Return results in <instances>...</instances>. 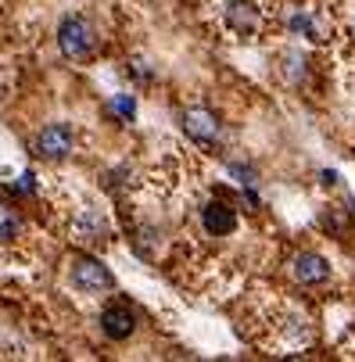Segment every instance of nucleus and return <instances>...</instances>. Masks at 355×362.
Here are the masks:
<instances>
[{"instance_id":"8","label":"nucleus","mask_w":355,"mask_h":362,"mask_svg":"<svg viewBox=\"0 0 355 362\" xmlns=\"http://www.w3.org/2000/svg\"><path fill=\"white\" fill-rule=\"evenodd\" d=\"M201 226H205L209 237H230V233L237 230L233 204H226V201H209L205 209H201Z\"/></svg>"},{"instance_id":"7","label":"nucleus","mask_w":355,"mask_h":362,"mask_svg":"<svg viewBox=\"0 0 355 362\" xmlns=\"http://www.w3.org/2000/svg\"><path fill=\"white\" fill-rule=\"evenodd\" d=\"M291 276L301 287H320V284L330 280V262L323 255H316V251H301V255H294V262H291Z\"/></svg>"},{"instance_id":"5","label":"nucleus","mask_w":355,"mask_h":362,"mask_svg":"<svg viewBox=\"0 0 355 362\" xmlns=\"http://www.w3.org/2000/svg\"><path fill=\"white\" fill-rule=\"evenodd\" d=\"M36 154L47 162H62L72 154V126L69 122H50L36 136Z\"/></svg>"},{"instance_id":"11","label":"nucleus","mask_w":355,"mask_h":362,"mask_svg":"<svg viewBox=\"0 0 355 362\" xmlns=\"http://www.w3.org/2000/svg\"><path fill=\"white\" fill-rule=\"evenodd\" d=\"M119 115H126V119H133V100L129 97H115V105H112Z\"/></svg>"},{"instance_id":"6","label":"nucleus","mask_w":355,"mask_h":362,"mask_svg":"<svg viewBox=\"0 0 355 362\" xmlns=\"http://www.w3.org/2000/svg\"><path fill=\"white\" fill-rule=\"evenodd\" d=\"M100 330H105V337H112V341H126L136 330V313L126 301H108L105 313H100Z\"/></svg>"},{"instance_id":"3","label":"nucleus","mask_w":355,"mask_h":362,"mask_svg":"<svg viewBox=\"0 0 355 362\" xmlns=\"http://www.w3.org/2000/svg\"><path fill=\"white\" fill-rule=\"evenodd\" d=\"M180 126H183V133H187L194 144H201V147H216V144L223 140V122H219V115L209 112V108H187V112L180 115Z\"/></svg>"},{"instance_id":"10","label":"nucleus","mask_w":355,"mask_h":362,"mask_svg":"<svg viewBox=\"0 0 355 362\" xmlns=\"http://www.w3.org/2000/svg\"><path fill=\"white\" fill-rule=\"evenodd\" d=\"M79 233H86V237H79V240H90V244H105V240H108V223L100 219V216H93V212H86V219H83Z\"/></svg>"},{"instance_id":"1","label":"nucleus","mask_w":355,"mask_h":362,"mask_svg":"<svg viewBox=\"0 0 355 362\" xmlns=\"http://www.w3.org/2000/svg\"><path fill=\"white\" fill-rule=\"evenodd\" d=\"M58 47L72 62H90L97 54V29L83 15H65L58 25Z\"/></svg>"},{"instance_id":"2","label":"nucleus","mask_w":355,"mask_h":362,"mask_svg":"<svg viewBox=\"0 0 355 362\" xmlns=\"http://www.w3.org/2000/svg\"><path fill=\"white\" fill-rule=\"evenodd\" d=\"M72 287L86 291V294H108V291H115V276H112V269L105 262L83 255V258L72 262Z\"/></svg>"},{"instance_id":"9","label":"nucleus","mask_w":355,"mask_h":362,"mask_svg":"<svg viewBox=\"0 0 355 362\" xmlns=\"http://www.w3.org/2000/svg\"><path fill=\"white\" fill-rule=\"evenodd\" d=\"M22 233V216L15 212V204L0 201V244H11Z\"/></svg>"},{"instance_id":"4","label":"nucleus","mask_w":355,"mask_h":362,"mask_svg":"<svg viewBox=\"0 0 355 362\" xmlns=\"http://www.w3.org/2000/svg\"><path fill=\"white\" fill-rule=\"evenodd\" d=\"M223 18H226L230 33H237L240 40H251V36L262 29V8H259V0H226Z\"/></svg>"}]
</instances>
